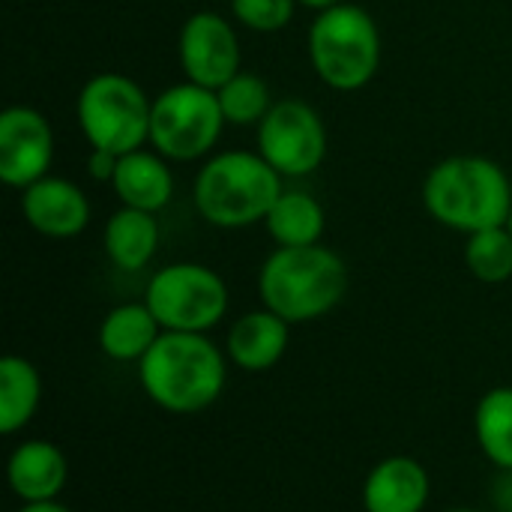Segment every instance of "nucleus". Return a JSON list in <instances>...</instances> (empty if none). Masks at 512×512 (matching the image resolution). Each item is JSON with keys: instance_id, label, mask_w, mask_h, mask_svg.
I'll use <instances>...</instances> for the list:
<instances>
[{"instance_id": "obj_15", "label": "nucleus", "mask_w": 512, "mask_h": 512, "mask_svg": "<svg viewBox=\"0 0 512 512\" xmlns=\"http://www.w3.org/2000/svg\"><path fill=\"white\" fill-rule=\"evenodd\" d=\"M288 342H291V324L270 309H255L231 324L225 336V354L237 369L258 375L273 369L285 357Z\"/></svg>"}, {"instance_id": "obj_29", "label": "nucleus", "mask_w": 512, "mask_h": 512, "mask_svg": "<svg viewBox=\"0 0 512 512\" xmlns=\"http://www.w3.org/2000/svg\"><path fill=\"white\" fill-rule=\"evenodd\" d=\"M444 512H480V510H468V507H459V510H444Z\"/></svg>"}, {"instance_id": "obj_5", "label": "nucleus", "mask_w": 512, "mask_h": 512, "mask_svg": "<svg viewBox=\"0 0 512 512\" xmlns=\"http://www.w3.org/2000/svg\"><path fill=\"white\" fill-rule=\"evenodd\" d=\"M309 60L318 78L339 93L366 87L381 66V30L375 18L354 3L318 12L309 27Z\"/></svg>"}, {"instance_id": "obj_18", "label": "nucleus", "mask_w": 512, "mask_h": 512, "mask_svg": "<svg viewBox=\"0 0 512 512\" xmlns=\"http://www.w3.org/2000/svg\"><path fill=\"white\" fill-rule=\"evenodd\" d=\"M102 243H105L108 261L117 270H126V273L144 270L153 261L156 249H159V222H156V213L135 210V207H120L105 222Z\"/></svg>"}, {"instance_id": "obj_11", "label": "nucleus", "mask_w": 512, "mask_h": 512, "mask_svg": "<svg viewBox=\"0 0 512 512\" xmlns=\"http://www.w3.org/2000/svg\"><path fill=\"white\" fill-rule=\"evenodd\" d=\"M54 159V132L45 114L12 105L0 114V180L27 189L42 180Z\"/></svg>"}, {"instance_id": "obj_1", "label": "nucleus", "mask_w": 512, "mask_h": 512, "mask_svg": "<svg viewBox=\"0 0 512 512\" xmlns=\"http://www.w3.org/2000/svg\"><path fill=\"white\" fill-rule=\"evenodd\" d=\"M228 354L207 333L162 330L138 363L144 396L168 414H198L219 402L228 381Z\"/></svg>"}, {"instance_id": "obj_16", "label": "nucleus", "mask_w": 512, "mask_h": 512, "mask_svg": "<svg viewBox=\"0 0 512 512\" xmlns=\"http://www.w3.org/2000/svg\"><path fill=\"white\" fill-rule=\"evenodd\" d=\"M123 207L159 213L174 198V174L168 159L156 150H132L117 159L114 177L108 183Z\"/></svg>"}, {"instance_id": "obj_21", "label": "nucleus", "mask_w": 512, "mask_h": 512, "mask_svg": "<svg viewBox=\"0 0 512 512\" xmlns=\"http://www.w3.org/2000/svg\"><path fill=\"white\" fill-rule=\"evenodd\" d=\"M474 435L498 471H512V387H495L477 402Z\"/></svg>"}, {"instance_id": "obj_6", "label": "nucleus", "mask_w": 512, "mask_h": 512, "mask_svg": "<svg viewBox=\"0 0 512 512\" xmlns=\"http://www.w3.org/2000/svg\"><path fill=\"white\" fill-rule=\"evenodd\" d=\"M150 111L153 99L120 72L93 75L78 93V126L90 150L132 153L150 144Z\"/></svg>"}, {"instance_id": "obj_9", "label": "nucleus", "mask_w": 512, "mask_h": 512, "mask_svg": "<svg viewBox=\"0 0 512 512\" xmlns=\"http://www.w3.org/2000/svg\"><path fill=\"white\" fill-rule=\"evenodd\" d=\"M258 153L282 177H306L327 156V129L321 114L303 99L273 102L258 123Z\"/></svg>"}, {"instance_id": "obj_23", "label": "nucleus", "mask_w": 512, "mask_h": 512, "mask_svg": "<svg viewBox=\"0 0 512 512\" xmlns=\"http://www.w3.org/2000/svg\"><path fill=\"white\" fill-rule=\"evenodd\" d=\"M465 264L474 279L486 285H501L512 279V234L507 225L477 231L465 243Z\"/></svg>"}, {"instance_id": "obj_30", "label": "nucleus", "mask_w": 512, "mask_h": 512, "mask_svg": "<svg viewBox=\"0 0 512 512\" xmlns=\"http://www.w3.org/2000/svg\"><path fill=\"white\" fill-rule=\"evenodd\" d=\"M507 228H510V234H512V210H510V219H507Z\"/></svg>"}, {"instance_id": "obj_27", "label": "nucleus", "mask_w": 512, "mask_h": 512, "mask_svg": "<svg viewBox=\"0 0 512 512\" xmlns=\"http://www.w3.org/2000/svg\"><path fill=\"white\" fill-rule=\"evenodd\" d=\"M18 512H72L69 507H63L60 501H45V504H21Z\"/></svg>"}, {"instance_id": "obj_28", "label": "nucleus", "mask_w": 512, "mask_h": 512, "mask_svg": "<svg viewBox=\"0 0 512 512\" xmlns=\"http://www.w3.org/2000/svg\"><path fill=\"white\" fill-rule=\"evenodd\" d=\"M339 0H297V6H306V9H315V12H324L330 6H336Z\"/></svg>"}, {"instance_id": "obj_4", "label": "nucleus", "mask_w": 512, "mask_h": 512, "mask_svg": "<svg viewBox=\"0 0 512 512\" xmlns=\"http://www.w3.org/2000/svg\"><path fill=\"white\" fill-rule=\"evenodd\" d=\"M282 174L249 150H225L204 162L195 177V210L216 228H249L264 222L282 195Z\"/></svg>"}, {"instance_id": "obj_17", "label": "nucleus", "mask_w": 512, "mask_h": 512, "mask_svg": "<svg viewBox=\"0 0 512 512\" xmlns=\"http://www.w3.org/2000/svg\"><path fill=\"white\" fill-rule=\"evenodd\" d=\"M159 336L162 327L144 300L114 306L99 324V348L114 363H141Z\"/></svg>"}, {"instance_id": "obj_2", "label": "nucleus", "mask_w": 512, "mask_h": 512, "mask_svg": "<svg viewBox=\"0 0 512 512\" xmlns=\"http://www.w3.org/2000/svg\"><path fill=\"white\" fill-rule=\"evenodd\" d=\"M426 213L462 234L507 225L512 186L507 171L486 156H450L438 162L423 183Z\"/></svg>"}, {"instance_id": "obj_31", "label": "nucleus", "mask_w": 512, "mask_h": 512, "mask_svg": "<svg viewBox=\"0 0 512 512\" xmlns=\"http://www.w3.org/2000/svg\"><path fill=\"white\" fill-rule=\"evenodd\" d=\"M507 512H512V510H507Z\"/></svg>"}, {"instance_id": "obj_3", "label": "nucleus", "mask_w": 512, "mask_h": 512, "mask_svg": "<svg viewBox=\"0 0 512 512\" xmlns=\"http://www.w3.org/2000/svg\"><path fill=\"white\" fill-rule=\"evenodd\" d=\"M345 291L348 267L321 243L297 249L276 246L258 273V297L264 309L276 312L288 324H306L330 315L342 303Z\"/></svg>"}, {"instance_id": "obj_13", "label": "nucleus", "mask_w": 512, "mask_h": 512, "mask_svg": "<svg viewBox=\"0 0 512 512\" xmlns=\"http://www.w3.org/2000/svg\"><path fill=\"white\" fill-rule=\"evenodd\" d=\"M6 483L21 504L57 501L69 483V462L57 444L30 438L9 453Z\"/></svg>"}, {"instance_id": "obj_20", "label": "nucleus", "mask_w": 512, "mask_h": 512, "mask_svg": "<svg viewBox=\"0 0 512 512\" xmlns=\"http://www.w3.org/2000/svg\"><path fill=\"white\" fill-rule=\"evenodd\" d=\"M42 402V375L39 369L18 357L6 354L0 360V435L21 432Z\"/></svg>"}, {"instance_id": "obj_12", "label": "nucleus", "mask_w": 512, "mask_h": 512, "mask_svg": "<svg viewBox=\"0 0 512 512\" xmlns=\"http://www.w3.org/2000/svg\"><path fill=\"white\" fill-rule=\"evenodd\" d=\"M21 213L36 234L48 240H72L90 222V201L78 183L45 174L21 189Z\"/></svg>"}, {"instance_id": "obj_7", "label": "nucleus", "mask_w": 512, "mask_h": 512, "mask_svg": "<svg viewBox=\"0 0 512 512\" xmlns=\"http://www.w3.org/2000/svg\"><path fill=\"white\" fill-rule=\"evenodd\" d=\"M228 285L207 264L177 261L156 270L144 288V303L162 330L210 333L228 312Z\"/></svg>"}, {"instance_id": "obj_22", "label": "nucleus", "mask_w": 512, "mask_h": 512, "mask_svg": "<svg viewBox=\"0 0 512 512\" xmlns=\"http://www.w3.org/2000/svg\"><path fill=\"white\" fill-rule=\"evenodd\" d=\"M216 96H219L225 123H231V126H258L267 117V111L273 108L267 81L258 78L255 72H243V69L231 81H225L216 90Z\"/></svg>"}, {"instance_id": "obj_14", "label": "nucleus", "mask_w": 512, "mask_h": 512, "mask_svg": "<svg viewBox=\"0 0 512 512\" xmlns=\"http://www.w3.org/2000/svg\"><path fill=\"white\" fill-rule=\"evenodd\" d=\"M432 495L429 471L411 456L381 459L363 483L366 512H423Z\"/></svg>"}, {"instance_id": "obj_26", "label": "nucleus", "mask_w": 512, "mask_h": 512, "mask_svg": "<svg viewBox=\"0 0 512 512\" xmlns=\"http://www.w3.org/2000/svg\"><path fill=\"white\" fill-rule=\"evenodd\" d=\"M495 507L501 512L512 510V471H498V480H495Z\"/></svg>"}, {"instance_id": "obj_10", "label": "nucleus", "mask_w": 512, "mask_h": 512, "mask_svg": "<svg viewBox=\"0 0 512 512\" xmlns=\"http://www.w3.org/2000/svg\"><path fill=\"white\" fill-rule=\"evenodd\" d=\"M177 54L186 81L207 90H219L240 72V36L234 24L216 12H195L186 18Z\"/></svg>"}, {"instance_id": "obj_24", "label": "nucleus", "mask_w": 512, "mask_h": 512, "mask_svg": "<svg viewBox=\"0 0 512 512\" xmlns=\"http://www.w3.org/2000/svg\"><path fill=\"white\" fill-rule=\"evenodd\" d=\"M297 0H231L240 27L255 33H279L291 24Z\"/></svg>"}, {"instance_id": "obj_8", "label": "nucleus", "mask_w": 512, "mask_h": 512, "mask_svg": "<svg viewBox=\"0 0 512 512\" xmlns=\"http://www.w3.org/2000/svg\"><path fill=\"white\" fill-rule=\"evenodd\" d=\"M225 126L216 90L183 81L153 99L150 144L168 162H195L216 147Z\"/></svg>"}, {"instance_id": "obj_19", "label": "nucleus", "mask_w": 512, "mask_h": 512, "mask_svg": "<svg viewBox=\"0 0 512 512\" xmlns=\"http://www.w3.org/2000/svg\"><path fill=\"white\" fill-rule=\"evenodd\" d=\"M270 237L276 246L297 249V246H315L324 237L327 216L318 198L300 189H282L276 204L270 207L264 219Z\"/></svg>"}, {"instance_id": "obj_25", "label": "nucleus", "mask_w": 512, "mask_h": 512, "mask_svg": "<svg viewBox=\"0 0 512 512\" xmlns=\"http://www.w3.org/2000/svg\"><path fill=\"white\" fill-rule=\"evenodd\" d=\"M117 153H108V150H90V159H87V171L93 180H102V183H111L114 177V168H117Z\"/></svg>"}]
</instances>
